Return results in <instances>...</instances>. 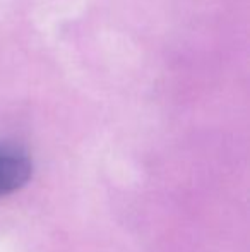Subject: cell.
Segmentation results:
<instances>
[{
  "instance_id": "6da1fadb",
  "label": "cell",
  "mask_w": 250,
  "mask_h": 252,
  "mask_svg": "<svg viewBox=\"0 0 250 252\" xmlns=\"http://www.w3.org/2000/svg\"><path fill=\"white\" fill-rule=\"evenodd\" d=\"M33 173L29 158L14 148H0V196L26 186Z\"/></svg>"
}]
</instances>
